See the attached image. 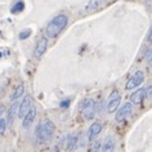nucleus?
I'll list each match as a JSON object with an SVG mask.
<instances>
[{
    "mask_svg": "<svg viewBox=\"0 0 152 152\" xmlns=\"http://www.w3.org/2000/svg\"><path fill=\"white\" fill-rule=\"evenodd\" d=\"M54 130H56V125L53 124V121L50 119H43L36 126L35 130L36 139L39 142H48V140L52 139Z\"/></svg>",
    "mask_w": 152,
    "mask_h": 152,
    "instance_id": "nucleus-1",
    "label": "nucleus"
},
{
    "mask_svg": "<svg viewBox=\"0 0 152 152\" xmlns=\"http://www.w3.org/2000/svg\"><path fill=\"white\" fill-rule=\"evenodd\" d=\"M68 18L66 14H58L56 16L53 20L47 25V28H45V35L48 37H56L58 36L61 32L63 31V28L67 26Z\"/></svg>",
    "mask_w": 152,
    "mask_h": 152,
    "instance_id": "nucleus-2",
    "label": "nucleus"
},
{
    "mask_svg": "<svg viewBox=\"0 0 152 152\" xmlns=\"http://www.w3.org/2000/svg\"><path fill=\"white\" fill-rule=\"evenodd\" d=\"M81 113L86 120H92L96 116V102L93 99H84L81 102Z\"/></svg>",
    "mask_w": 152,
    "mask_h": 152,
    "instance_id": "nucleus-3",
    "label": "nucleus"
},
{
    "mask_svg": "<svg viewBox=\"0 0 152 152\" xmlns=\"http://www.w3.org/2000/svg\"><path fill=\"white\" fill-rule=\"evenodd\" d=\"M120 102H121V94L117 92V90H113V92L110 94L108 97V102H107V112L112 113L119 110V106H120Z\"/></svg>",
    "mask_w": 152,
    "mask_h": 152,
    "instance_id": "nucleus-4",
    "label": "nucleus"
},
{
    "mask_svg": "<svg viewBox=\"0 0 152 152\" xmlns=\"http://www.w3.org/2000/svg\"><path fill=\"white\" fill-rule=\"evenodd\" d=\"M132 110H133V103L132 102H126V103H124L121 107L117 110L116 112V121L117 123H121V121H124L126 117L132 113Z\"/></svg>",
    "mask_w": 152,
    "mask_h": 152,
    "instance_id": "nucleus-5",
    "label": "nucleus"
},
{
    "mask_svg": "<svg viewBox=\"0 0 152 152\" xmlns=\"http://www.w3.org/2000/svg\"><path fill=\"white\" fill-rule=\"evenodd\" d=\"M143 81H144V74H143V71H137L135 74L128 80L126 86H125V88H126L128 90L134 89V88H138V86L142 84Z\"/></svg>",
    "mask_w": 152,
    "mask_h": 152,
    "instance_id": "nucleus-6",
    "label": "nucleus"
},
{
    "mask_svg": "<svg viewBox=\"0 0 152 152\" xmlns=\"http://www.w3.org/2000/svg\"><path fill=\"white\" fill-rule=\"evenodd\" d=\"M31 102H32L31 96H25V98L22 99V102L20 103V108H18V116L23 119V117L27 115L28 111L31 110Z\"/></svg>",
    "mask_w": 152,
    "mask_h": 152,
    "instance_id": "nucleus-7",
    "label": "nucleus"
},
{
    "mask_svg": "<svg viewBox=\"0 0 152 152\" xmlns=\"http://www.w3.org/2000/svg\"><path fill=\"white\" fill-rule=\"evenodd\" d=\"M47 48H48V39H47V37H41V39L37 41V44H36V47H35L34 56H35L36 58H40V57L45 53Z\"/></svg>",
    "mask_w": 152,
    "mask_h": 152,
    "instance_id": "nucleus-8",
    "label": "nucleus"
},
{
    "mask_svg": "<svg viewBox=\"0 0 152 152\" xmlns=\"http://www.w3.org/2000/svg\"><path fill=\"white\" fill-rule=\"evenodd\" d=\"M102 132V124L99 121H96V123H93L90 125L89 130H88V139L90 142H93L94 139L97 138L98 135H99V133Z\"/></svg>",
    "mask_w": 152,
    "mask_h": 152,
    "instance_id": "nucleus-9",
    "label": "nucleus"
},
{
    "mask_svg": "<svg viewBox=\"0 0 152 152\" xmlns=\"http://www.w3.org/2000/svg\"><path fill=\"white\" fill-rule=\"evenodd\" d=\"M146 97V89L144 88H140L138 90H135L134 93L130 96V102L133 104H140Z\"/></svg>",
    "mask_w": 152,
    "mask_h": 152,
    "instance_id": "nucleus-10",
    "label": "nucleus"
},
{
    "mask_svg": "<svg viewBox=\"0 0 152 152\" xmlns=\"http://www.w3.org/2000/svg\"><path fill=\"white\" fill-rule=\"evenodd\" d=\"M18 108H20V104L17 103V101L9 107L8 112H7V124H8V125H12L13 124L14 117H16L17 112H18Z\"/></svg>",
    "mask_w": 152,
    "mask_h": 152,
    "instance_id": "nucleus-11",
    "label": "nucleus"
},
{
    "mask_svg": "<svg viewBox=\"0 0 152 152\" xmlns=\"http://www.w3.org/2000/svg\"><path fill=\"white\" fill-rule=\"evenodd\" d=\"M35 117H36V108H31L28 111V113L23 117V121H22V126H23L25 129H28L30 126L32 125L34 123V120H35Z\"/></svg>",
    "mask_w": 152,
    "mask_h": 152,
    "instance_id": "nucleus-12",
    "label": "nucleus"
},
{
    "mask_svg": "<svg viewBox=\"0 0 152 152\" xmlns=\"http://www.w3.org/2000/svg\"><path fill=\"white\" fill-rule=\"evenodd\" d=\"M113 151H115V140H113L112 137H108L106 139V142L103 143V146H102L101 152H113Z\"/></svg>",
    "mask_w": 152,
    "mask_h": 152,
    "instance_id": "nucleus-13",
    "label": "nucleus"
},
{
    "mask_svg": "<svg viewBox=\"0 0 152 152\" xmlns=\"http://www.w3.org/2000/svg\"><path fill=\"white\" fill-rule=\"evenodd\" d=\"M23 9H25V1L23 0H14L12 8H10V12H12L13 14H18V13L23 12Z\"/></svg>",
    "mask_w": 152,
    "mask_h": 152,
    "instance_id": "nucleus-14",
    "label": "nucleus"
},
{
    "mask_svg": "<svg viewBox=\"0 0 152 152\" xmlns=\"http://www.w3.org/2000/svg\"><path fill=\"white\" fill-rule=\"evenodd\" d=\"M66 147L68 151H74L76 147H77V135L76 134H70L67 137V143Z\"/></svg>",
    "mask_w": 152,
    "mask_h": 152,
    "instance_id": "nucleus-15",
    "label": "nucleus"
},
{
    "mask_svg": "<svg viewBox=\"0 0 152 152\" xmlns=\"http://www.w3.org/2000/svg\"><path fill=\"white\" fill-rule=\"evenodd\" d=\"M25 93V86L23 85H18L16 89H14V92L12 93V96H10V99H12L13 102H16L18 98H21L22 96H23Z\"/></svg>",
    "mask_w": 152,
    "mask_h": 152,
    "instance_id": "nucleus-16",
    "label": "nucleus"
},
{
    "mask_svg": "<svg viewBox=\"0 0 152 152\" xmlns=\"http://www.w3.org/2000/svg\"><path fill=\"white\" fill-rule=\"evenodd\" d=\"M102 1H103V0H90L89 1V4L86 5V10H88V12H93V10H96L97 8H99V5L102 4Z\"/></svg>",
    "mask_w": 152,
    "mask_h": 152,
    "instance_id": "nucleus-17",
    "label": "nucleus"
},
{
    "mask_svg": "<svg viewBox=\"0 0 152 152\" xmlns=\"http://www.w3.org/2000/svg\"><path fill=\"white\" fill-rule=\"evenodd\" d=\"M30 35H31V30H30V28H26V30H23V31L20 32V39H21V40H25V39H27Z\"/></svg>",
    "mask_w": 152,
    "mask_h": 152,
    "instance_id": "nucleus-18",
    "label": "nucleus"
},
{
    "mask_svg": "<svg viewBox=\"0 0 152 152\" xmlns=\"http://www.w3.org/2000/svg\"><path fill=\"white\" fill-rule=\"evenodd\" d=\"M7 119H0V135L1 134H4V132H5V128H7Z\"/></svg>",
    "mask_w": 152,
    "mask_h": 152,
    "instance_id": "nucleus-19",
    "label": "nucleus"
},
{
    "mask_svg": "<svg viewBox=\"0 0 152 152\" xmlns=\"http://www.w3.org/2000/svg\"><path fill=\"white\" fill-rule=\"evenodd\" d=\"M144 57H146L147 63L152 67V49H148V50L146 52V56H144Z\"/></svg>",
    "mask_w": 152,
    "mask_h": 152,
    "instance_id": "nucleus-20",
    "label": "nucleus"
},
{
    "mask_svg": "<svg viewBox=\"0 0 152 152\" xmlns=\"http://www.w3.org/2000/svg\"><path fill=\"white\" fill-rule=\"evenodd\" d=\"M92 151L93 152H98L99 151V148H101V143H99V140H93L92 142Z\"/></svg>",
    "mask_w": 152,
    "mask_h": 152,
    "instance_id": "nucleus-21",
    "label": "nucleus"
},
{
    "mask_svg": "<svg viewBox=\"0 0 152 152\" xmlns=\"http://www.w3.org/2000/svg\"><path fill=\"white\" fill-rule=\"evenodd\" d=\"M146 97L147 98H152V84L146 89Z\"/></svg>",
    "mask_w": 152,
    "mask_h": 152,
    "instance_id": "nucleus-22",
    "label": "nucleus"
},
{
    "mask_svg": "<svg viewBox=\"0 0 152 152\" xmlns=\"http://www.w3.org/2000/svg\"><path fill=\"white\" fill-rule=\"evenodd\" d=\"M147 41H148V43H152V27L150 28V31H148V35H147Z\"/></svg>",
    "mask_w": 152,
    "mask_h": 152,
    "instance_id": "nucleus-23",
    "label": "nucleus"
},
{
    "mask_svg": "<svg viewBox=\"0 0 152 152\" xmlns=\"http://www.w3.org/2000/svg\"><path fill=\"white\" fill-rule=\"evenodd\" d=\"M70 104V101H67V102H62V103H61V106H62V107H64V106H68Z\"/></svg>",
    "mask_w": 152,
    "mask_h": 152,
    "instance_id": "nucleus-24",
    "label": "nucleus"
},
{
    "mask_svg": "<svg viewBox=\"0 0 152 152\" xmlns=\"http://www.w3.org/2000/svg\"><path fill=\"white\" fill-rule=\"evenodd\" d=\"M52 152H59V147H56V148H54V150H53Z\"/></svg>",
    "mask_w": 152,
    "mask_h": 152,
    "instance_id": "nucleus-25",
    "label": "nucleus"
}]
</instances>
